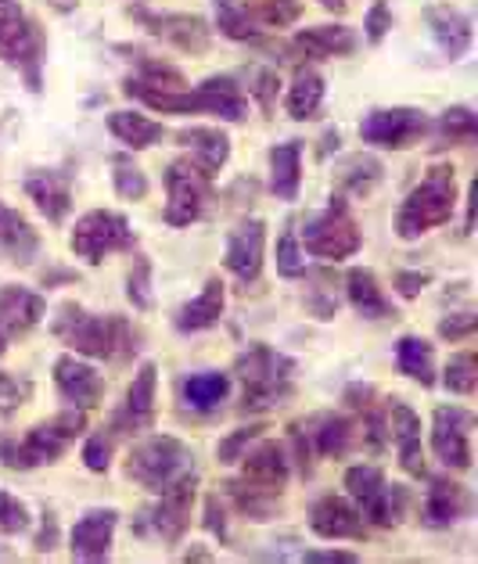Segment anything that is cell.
Instances as JSON below:
<instances>
[{
  "mask_svg": "<svg viewBox=\"0 0 478 564\" xmlns=\"http://www.w3.org/2000/svg\"><path fill=\"white\" fill-rule=\"evenodd\" d=\"M54 335L76 356H90V360H122V356H130L137 349L127 316L119 313L98 316L79 310L76 302H65L62 306L58 321H54Z\"/></svg>",
  "mask_w": 478,
  "mask_h": 564,
  "instance_id": "1",
  "label": "cell"
},
{
  "mask_svg": "<svg viewBox=\"0 0 478 564\" xmlns=\"http://www.w3.org/2000/svg\"><path fill=\"white\" fill-rule=\"evenodd\" d=\"M127 478H133L141 489L162 497V492L184 486V481H198V464H195V453H191L181 438L152 435L130 449Z\"/></svg>",
  "mask_w": 478,
  "mask_h": 564,
  "instance_id": "2",
  "label": "cell"
},
{
  "mask_svg": "<svg viewBox=\"0 0 478 564\" xmlns=\"http://www.w3.org/2000/svg\"><path fill=\"white\" fill-rule=\"evenodd\" d=\"M457 209V176L454 166H432L428 176L406 195L395 216V234L403 241L425 238L428 230L449 224V216Z\"/></svg>",
  "mask_w": 478,
  "mask_h": 564,
  "instance_id": "3",
  "label": "cell"
},
{
  "mask_svg": "<svg viewBox=\"0 0 478 564\" xmlns=\"http://www.w3.org/2000/svg\"><path fill=\"white\" fill-rule=\"evenodd\" d=\"M235 370H238V378L245 384V395H241L245 414H259V410L278 406V403H284V399L292 395L295 364L278 349L252 346L249 352L238 356Z\"/></svg>",
  "mask_w": 478,
  "mask_h": 564,
  "instance_id": "4",
  "label": "cell"
},
{
  "mask_svg": "<svg viewBox=\"0 0 478 564\" xmlns=\"http://www.w3.org/2000/svg\"><path fill=\"white\" fill-rule=\"evenodd\" d=\"M87 429L84 410H65L47 424H36V429L15 443V438L0 435V464L11 467V471H30V467H44L54 464L68 449V443Z\"/></svg>",
  "mask_w": 478,
  "mask_h": 564,
  "instance_id": "5",
  "label": "cell"
},
{
  "mask_svg": "<svg viewBox=\"0 0 478 564\" xmlns=\"http://www.w3.org/2000/svg\"><path fill=\"white\" fill-rule=\"evenodd\" d=\"M346 489L349 500L357 503V511L363 514V521H371L378 529H392L403 521L406 511V492L403 486H389L385 475L371 464H357L346 471Z\"/></svg>",
  "mask_w": 478,
  "mask_h": 564,
  "instance_id": "6",
  "label": "cell"
},
{
  "mask_svg": "<svg viewBox=\"0 0 478 564\" xmlns=\"http://www.w3.org/2000/svg\"><path fill=\"white\" fill-rule=\"evenodd\" d=\"M0 62L15 65L30 79V90H40V62H44V36L36 22L19 8V0H0Z\"/></svg>",
  "mask_w": 478,
  "mask_h": 564,
  "instance_id": "7",
  "label": "cell"
},
{
  "mask_svg": "<svg viewBox=\"0 0 478 564\" xmlns=\"http://www.w3.org/2000/svg\"><path fill=\"white\" fill-rule=\"evenodd\" d=\"M303 245L309 256L317 259H349L352 252H360L363 245V234L357 227V219L349 213V202L346 198H332L324 213L309 216L306 227H303Z\"/></svg>",
  "mask_w": 478,
  "mask_h": 564,
  "instance_id": "8",
  "label": "cell"
},
{
  "mask_svg": "<svg viewBox=\"0 0 478 564\" xmlns=\"http://www.w3.org/2000/svg\"><path fill=\"white\" fill-rule=\"evenodd\" d=\"M68 245H73V252L84 259V263L98 267V263H105V256L133 249V230H130L127 216H122V213L94 209V213L76 219Z\"/></svg>",
  "mask_w": 478,
  "mask_h": 564,
  "instance_id": "9",
  "label": "cell"
},
{
  "mask_svg": "<svg viewBox=\"0 0 478 564\" xmlns=\"http://www.w3.org/2000/svg\"><path fill=\"white\" fill-rule=\"evenodd\" d=\"M166 191H170V205H166V224L170 227H191L198 224L213 202V187L209 176H202L191 162H173L166 170Z\"/></svg>",
  "mask_w": 478,
  "mask_h": 564,
  "instance_id": "10",
  "label": "cell"
},
{
  "mask_svg": "<svg viewBox=\"0 0 478 564\" xmlns=\"http://www.w3.org/2000/svg\"><path fill=\"white\" fill-rule=\"evenodd\" d=\"M428 130V119L421 108H374L371 116L360 122L363 144L385 148V151H403L414 148Z\"/></svg>",
  "mask_w": 478,
  "mask_h": 564,
  "instance_id": "11",
  "label": "cell"
},
{
  "mask_svg": "<svg viewBox=\"0 0 478 564\" xmlns=\"http://www.w3.org/2000/svg\"><path fill=\"white\" fill-rule=\"evenodd\" d=\"M471 429L475 414L464 406H439L432 417V449L446 467L468 471L471 467Z\"/></svg>",
  "mask_w": 478,
  "mask_h": 564,
  "instance_id": "12",
  "label": "cell"
},
{
  "mask_svg": "<svg viewBox=\"0 0 478 564\" xmlns=\"http://www.w3.org/2000/svg\"><path fill=\"white\" fill-rule=\"evenodd\" d=\"M263 245H267V227L263 219H245L227 238V256L224 263L241 284H256L259 270H263Z\"/></svg>",
  "mask_w": 478,
  "mask_h": 564,
  "instance_id": "13",
  "label": "cell"
},
{
  "mask_svg": "<svg viewBox=\"0 0 478 564\" xmlns=\"http://www.w3.org/2000/svg\"><path fill=\"white\" fill-rule=\"evenodd\" d=\"M130 15L137 22H144V30L152 36L166 40V44L181 47L187 54H202L209 47V25L198 15H152V11H144V8H130Z\"/></svg>",
  "mask_w": 478,
  "mask_h": 564,
  "instance_id": "14",
  "label": "cell"
},
{
  "mask_svg": "<svg viewBox=\"0 0 478 564\" xmlns=\"http://www.w3.org/2000/svg\"><path fill=\"white\" fill-rule=\"evenodd\" d=\"M116 525H119L116 511H101V507L98 511H87L73 525V535H68V554H73V561H87V564L108 561Z\"/></svg>",
  "mask_w": 478,
  "mask_h": 564,
  "instance_id": "15",
  "label": "cell"
},
{
  "mask_svg": "<svg viewBox=\"0 0 478 564\" xmlns=\"http://www.w3.org/2000/svg\"><path fill=\"white\" fill-rule=\"evenodd\" d=\"M54 384H58L65 403H73L76 410L98 406L101 395H105V378L73 352L58 356V364H54Z\"/></svg>",
  "mask_w": 478,
  "mask_h": 564,
  "instance_id": "16",
  "label": "cell"
},
{
  "mask_svg": "<svg viewBox=\"0 0 478 564\" xmlns=\"http://www.w3.org/2000/svg\"><path fill=\"white\" fill-rule=\"evenodd\" d=\"M309 529L321 535V540H363L367 535V521L363 514L341 497H324L313 503L309 511Z\"/></svg>",
  "mask_w": 478,
  "mask_h": 564,
  "instance_id": "17",
  "label": "cell"
},
{
  "mask_svg": "<svg viewBox=\"0 0 478 564\" xmlns=\"http://www.w3.org/2000/svg\"><path fill=\"white\" fill-rule=\"evenodd\" d=\"M385 414H389V435L395 438V449H400L403 471L425 478L428 467H425V449H421V417L406 403H400V399H392Z\"/></svg>",
  "mask_w": 478,
  "mask_h": 564,
  "instance_id": "18",
  "label": "cell"
},
{
  "mask_svg": "<svg viewBox=\"0 0 478 564\" xmlns=\"http://www.w3.org/2000/svg\"><path fill=\"white\" fill-rule=\"evenodd\" d=\"M176 141L187 151V162L195 166L202 176H213L227 166L230 159V137L216 127H191V130H181L176 133Z\"/></svg>",
  "mask_w": 478,
  "mask_h": 564,
  "instance_id": "19",
  "label": "cell"
},
{
  "mask_svg": "<svg viewBox=\"0 0 478 564\" xmlns=\"http://www.w3.org/2000/svg\"><path fill=\"white\" fill-rule=\"evenodd\" d=\"M155 384H159V370L155 364H141L137 378L127 389V403L116 414V429L122 432H144L152 429L155 421Z\"/></svg>",
  "mask_w": 478,
  "mask_h": 564,
  "instance_id": "20",
  "label": "cell"
},
{
  "mask_svg": "<svg viewBox=\"0 0 478 564\" xmlns=\"http://www.w3.org/2000/svg\"><path fill=\"white\" fill-rule=\"evenodd\" d=\"M44 310H47L44 295L30 292V288H22V284L0 288V327L8 332V338L30 335L33 327L44 321Z\"/></svg>",
  "mask_w": 478,
  "mask_h": 564,
  "instance_id": "21",
  "label": "cell"
},
{
  "mask_svg": "<svg viewBox=\"0 0 478 564\" xmlns=\"http://www.w3.org/2000/svg\"><path fill=\"white\" fill-rule=\"evenodd\" d=\"M25 195L36 202V209L51 224H62L68 209H73V176L62 170H33L25 176Z\"/></svg>",
  "mask_w": 478,
  "mask_h": 564,
  "instance_id": "22",
  "label": "cell"
},
{
  "mask_svg": "<svg viewBox=\"0 0 478 564\" xmlns=\"http://www.w3.org/2000/svg\"><path fill=\"white\" fill-rule=\"evenodd\" d=\"M40 252V234L22 213L0 202V263L8 267H30Z\"/></svg>",
  "mask_w": 478,
  "mask_h": 564,
  "instance_id": "23",
  "label": "cell"
},
{
  "mask_svg": "<svg viewBox=\"0 0 478 564\" xmlns=\"http://www.w3.org/2000/svg\"><path fill=\"white\" fill-rule=\"evenodd\" d=\"M241 460H245L241 478H249L256 486L273 489V492L284 489V481H289V471H292L289 453H284L281 443H273V438H256V446L245 449Z\"/></svg>",
  "mask_w": 478,
  "mask_h": 564,
  "instance_id": "24",
  "label": "cell"
},
{
  "mask_svg": "<svg viewBox=\"0 0 478 564\" xmlns=\"http://www.w3.org/2000/svg\"><path fill=\"white\" fill-rule=\"evenodd\" d=\"M195 486H198V481H184V486L162 492L152 518H148V521H152L155 535H162L166 543H176L187 532V525H191V503H195Z\"/></svg>",
  "mask_w": 478,
  "mask_h": 564,
  "instance_id": "25",
  "label": "cell"
},
{
  "mask_svg": "<svg viewBox=\"0 0 478 564\" xmlns=\"http://www.w3.org/2000/svg\"><path fill=\"white\" fill-rule=\"evenodd\" d=\"M468 514V489L449 478H432V489L421 507V521L428 529H449Z\"/></svg>",
  "mask_w": 478,
  "mask_h": 564,
  "instance_id": "26",
  "label": "cell"
},
{
  "mask_svg": "<svg viewBox=\"0 0 478 564\" xmlns=\"http://www.w3.org/2000/svg\"><path fill=\"white\" fill-rule=\"evenodd\" d=\"M428 30L435 36V44L446 54L449 62H457L471 47V19L457 8H428Z\"/></svg>",
  "mask_w": 478,
  "mask_h": 564,
  "instance_id": "27",
  "label": "cell"
},
{
  "mask_svg": "<svg viewBox=\"0 0 478 564\" xmlns=\"http://www.w3.org/2000/svg\"><path fill=\"white\" fill-rule=\"evenodd\" d=\"M295 51L313 62L341 58V54L357 51V36H352L349 25H313V30H303L295 36Z\"/></svg>",
  "mask_w": 478,
  "mask_h": 564,
  "instance_id": "28",
  "label": "cell"
},
{
  "mask_svg": "<svg viewBox=\"0 0 478 564\" xmlns=\"http://www.w3.org/2000/svg\"><path fill=\"white\" fill-rule=\"evenodd\" d=\"M224 302H227L224 281L220 278H209V284L202 288V295L191 299L187 306H181V313H176V327H181L184 335H191V332H205V327L220 324Z\"/></svg>",
  "mask_w": 478,
  "mask_h": 564,
  "instance_id": "29",
  "label": "cell"
},
{
  "mask_svg": "<svg viewBox=\"0 0 478 564\" xmlns=\"http://www.w3.org/2000/svg\"><path fill=\"white\" fill-rule=\"evenodd\" d=\"M303 181V144L284 141L270 148V191L284 202H295Z\"/></svg>",
  "mask_w": 478,
  "mask_h": 564,
  "instance_id": "30",
  "label": "cell"
},
{
  "mask_svg": "<svg viewBox=\"0 0 478 564\" xmlns=\"http://www.w3.org/2000/svg\"><path fill=\"white\" fill-rule=\"evenodd\" d=\"M181 395L191 410L213 414V410H220V403L230 395V375H224V370H198V375H187L181 381Z\"/></svg>",
  "mask_w": 478,
  "mask_h": 564,
  "instance_id": "31",
  "label": "cell"
},
{
  "mask_svg": "<svg viewBox=\"0 0 478 564\" xmlns=\"http://www.w3.org/2000/svg\"><path fill=\"white\" fill-rule=\"evenodd\" d=\"M346 292H349V306L357 310L363 321H385V316H395L392 310V302L381 295V288H378V278L371 270H349V278H346Z\"/></svg>",
  "mask_w": 478,
  "mask_h": 564,
  "instance_id": "32",
  "label": "cell"
},
{
  "mask_svg": "<svg viewBox=\"0 0 478 564\" xmlns=\"http://www.w3.org/2000/svg\"><path fill=\"white\" fill-rule=\"evenodd\" d=\"M227 492H230V500H235L238 511L252 521H270L281 507V492L256 486V481H249V478L227 481Z\"/></svg>",
  "mask_w": 478,
  "mask_h": 564,
  "instance_id": "33",
  "label": "cell"
},
{
  "mask_svg": "<svg viewBox=\"0 0 478 564\" xmlns=\"http://www.w3.org/2000/svg\"><path fill=\"white\" fill-rule=\"evenodd\" d=\"M198 90L205 94V105H209L213 116H220L227 122H241L245 116H249V101H245V94L235 79L213 76V79H205Z\"/></svg>",
  "mask_w": 478,
  "mask_h": 564,
  "instance_id": "34",
  "label": "cell"
},
{
  "mask_svg": "<svg viewBox=\"0 0 478 564\" xmlns=\"http://www.w3.org/2000/svg\"><path fill=\"white\" fill-rule=\"evenodd\" d=\"M324 105V76L317 68H298L289 87V116L292 119H313Z\"/></svg>",
  "mask_w": 478,
  "mask_h": 564,
  "instance_id": "35",
  "label": "cell"
},
{
  "mask_svg": "<svg viewBox=\"0 0 478 564\" xmlns=\"http://www.w3.org/2000/svg\"><path fill=\"white\" fill-rule=\"evenodd\" d=\"M108 130H112L119 141L127 148H133V151L159 144L162 133H166V130H162V122L148 119L141 112H112V116H108Z\"/></svg>",
  "mask_w": 478,
  "mask_h": 564,
  "instance_id": "36",
  "label": "cell"
},
{
  "mask_svg": "<svg viewBox=\"0 0 478 564\" xmlns=\"http://www.w3.org/2000/svg\"><path fill=\"white\" fill-rule=\"evenodd\" d=\"M395 364H400V370L406 378L421 381L428 389V384H435V349L428 346L425 338H414L406 335L395 341Z\"/></svg>",
  "mask_w": 478,
  "mask_h": 564,
  "instance_id": "37",
  "label": "cell"
},
{
  "mask_svg": "<svg viewBox=\"0 0 478 564\" xmlns=\"http://www.w3.org/2000/svg\"><path fill=\"white\" fill-rule=\"evenodd\" d=\"M309 443L321 457H346L352 446V421L335 414L317 417V432H309Z\"/></svg>",
  "mask_w": 478,
  "mask_h": 564,
  "instance_id": "38",
  "label": "cell"
},
{
  "mask_svg": "<svg viewBox=\"0 0 478 564\" xmlns=\"http://www.w3.org/2000/svg\"><path fill=\"white\" fill-rule=\"evenodd\" d=\"M213 4H216V25H220L224 36H230V40H256L259 36V22L249 4H238V0H213Z\"/></svg>",
  "mask_w": 478,
  "mask_h": 564,
  "instance_id": "39",
  "label": "cell"
},
{
  "mask_svg": "<svg viewBox=\"0 0 478 564\" xmlns=\"http://www.w3.org/2000/svg\"><path fill=\"white\" fill-rule=\"evenodd\" d=\"M443 384L457 395H471L478 384V360L475 352H454L443 370Z\"/></svg>",
  "mask_w": 478,
  "mask_h": 564,
  "instance_id": "40",
  "label": "cell"
},
{
  "mask_svg": "<svg viewBox=\"0 0 478 564\" xmlns=\"http://www.w3.org/2000/svg\"><path fill=\"white\" fill-rule=\"evenodd\" d=\"M381 181V162L371 155H357L346 162V173H341V187L352 191V195H371V187Z\"/></svg>",
  "mask_w": 478,
  "mask_h": 564,
  "instance_id": "41",
  "label": "cell"
},
{
  "mask_svg": "<svg viewBox=\"0 0 478 564\" xmlns=\"http://www.w3.org/2000/svg\"><path fill=\"white\" fill-rule=\"evenodd\" d=\"M33 399V381L11 370H0V417H11Z\"/></svg>",
  "mask_w": 478,
  "mask_h": 564,
  "instance_id": "42",
  "label": "cell"
},
{
  "mask_svg": "<svg viewBox=\"0 0 478 564\" xmlns=\"http://www.w3.org/2000/svg\"><path fill=\"white\" fill-rule=\"evenodd\" d=\"M439 137L443 141H475L478 137V116L471 112V108H446V112L439 116Z\"/></svg>",
  "mask_w": 478,
  "mask_h": 564,
  "instance_id": "43",
  "label": "cell"
},
{
  "mask_svg": "<svg viewBox=\"0 0 478 564\" xmlns=\"http://www.w3.org/2000/svg\"><path fill=\"white\" fill-rule=\"evenodd\" d=\"M252 15L259 25H267V30H284V25L298 22L303 4H298V0H259L252 8Z\"/></svg>",
  "mask_w": 478,
  "mask_h": 564,
  "instance_id": "44",
  "label": "cell"
},
{
  "mask_svg": "<svg viewBox=\"0 0 478 564\" xmlns=\"http://www.w3.org/2000/svg\"><path fill=\"white\" fill-rule=\"evenodd\" d=\"M112 181H116V191H119V195L122 198H127V202H141L144 195H148V176L141 173V170H137L133 166V162L130 159H116L112 162Z\"/></svg>",
  "mask_w": 478,
  "mask_h": 564,
  "instance_id": "45",
  "label": "cell"
},
{
  "mask_svg": "<svg viewBox=\"0 0 478 564\" xmlns=\"http://www.w3.org/2000/svg\"><path fill=\"white\" fill-rule=\"evenodd\" d=\"M273 259H278V273H281V278H303V273H306V259H303V249H298L295 230L281 234Z\"/></svg>",
  "mask_w": 478,
  "mask_h": 564,
  "instance_id": "46",
  "label": "cell"
},
{
  "mask_svg": "<svg viewBox=\"0 0 478 564\" xmlns=\"http://www.w3.org/2000/svg\"><path fill=\"white\" fill-rule=\"evenodd\" d=\"M127 299L133 302V310H152V263L144 256H137V263L130 270Z\"/></svg>",
  "mask_w": 478,
  "mask_h": 564,
  "instance_id": "47",
  "label": "cell"
},
{
  "mask_svg": "<svg viewBox=\"0 0 478 564\" xmlns=\"http://www.w3.org/2000/svg\"><path fill=\"white\" fill-rule=\"evenodd\" d=\"M30 529V511H25V503L19 497H11V492L0 489V532L4 535H19Z\"/></svg>",
  "mask_w": 478,
  "mask_h": 564,
  "instance_id": "48",
  "label": "cell"
},
{
  "mask_svg": "<svg viewBox=\"0 0 478 564\" xmlns=\"http://www.w3.org/2000/svg\"><path fill=\"white\" fill-rule=\"evenodd\" d=\"M84 464H87V471L105 475L108 467H112V438H108L105 432L90 435L87 446H84Z\"/></svg>",
  "mask_w": 478,
  "mask_h": 564,
  "instance_id": "49",
  "label": "cell"
},
{
  "mask_svg": "<svg viewBox=\"0 0 478 564\" xmlns=\"http://www.w3.org/2000/svg\"><path fill=\"white\" fill-rule=\"evenodd\" d=\"M259 432H263V429L256 424V429H238L230 438H224V443L216 446V457H220V464H238L245 457V449H249L259 438Z\"/></svg>",
  "mask_w": 478,
  "mask_h": 564,
  "instance_id": "50",
  "label": "cell"
},
{
  "mask_svg": "<svg viewBox=\"0 0 478 564\" xmlns=\"http://www.w3.org/2000/svg\"><path fill=\"white\" fill-rule=\"evenodd\" d=\"M363 30H367V40H371V44H381V40H385V33L392 30V8L385 0H374L371 4V11H367V19H363Z\"/></svg>",
  "mask_w": 478,
  "mask_h": 564,
  "instance_id": "51",
  "label": "cell"
},
{
  "mask_svg": "<svg viewBox=\"0 0 478 564\" xmlns=\"http://www.w3.org/2000/svg\"><path fill=\"white\" fill-rule=\"evenodd\" d=\"M478 327V316L475 313H454L446 316L439 324V338H449V341H460V338H471Z\"/></svg>",
  "mask_w": 478,
  "mask_h": 564,
  "instance_id": "52",
  "label": "cell"
},
{
  "mask_svg": "<svg viewBox=\"0 0 478 564\" xmlns=\"http://www.w3.org/2000/svg\"><path fill=\"white\" fill-rule=\"evenodd\" d=\"M428 284H432V278H428V273H421V270L395 273V292H400L403 299H417Z\"/></svg>",
  "mask_w": 478,
  "mask_h": 564,
  "instance_id": "53",
  "label": "cell"
},
{
  "mask_svg": "<svg viewBox=\"0 0 478 564\" xmlns=\"http://www.w3.org/2000/svg\"><path fill=\"white\" fill-rule=\"evenodd\" d=\"M36 554H51L54 546H58V518L51 511H44V521H40V535H36Z\"/></svg>",
  "mask_w": 478,
  "mask_h": 564,
  "instance_id": "54",
  "label": "cell"
},
{
  "mask_svg": "<svg viewBox=\"0 0 478 564\" xmlns=\"http://www.w3.org/2000/svg\"><path fill=\"white\" fill-rule=\"evenodd\" d=\"M205 529H209L213 535H227V514H224V507L216 497H209V503H205Z\"/></svg>",
  "mask_w": 478,
  "mask_h": 564,
  "instance_id": "55",
  "label": "cell"
},
{
  "mask_svg": "<svg viewBox=\"0 0 478 564\" xmlns=\"http://www.w3.org/2000/svg\"><path fill=\"white\" fill-rule=\"evenodd\" d=\"M303 561H313V564H357V554H346V550H309V554H303Z\"/></svg>",
  "mask_w": 478,
  "mask_h": 564,
  "instance_id": "56",
  "label": "cell"
},
{
  "mask_svg": "<svg viewBox=\"0 0 478 564\" xmlns=\"http://www.w3.org/2000/svg\"><path fill=\"white\" fill-rule=\"evenodd\" d=\"M371 399H374L371 384H349V389H346V403L352 410H367V406H371Z\"/></svg>",
  "mask_w": 478,
  "mask_h": 564,
  "instance_id": "57",
  "label": "cell"
},
{
  "mask_svg": "<svg viewBox=\"0 0 478 564\" xmlns=\"http://www.w3.org/2000/svg\"><path fill=\"white\" fill-rule=\"evenodd\" d=\"M256 94H259V101H263L267 108H270V101H273V90H278V73H270V68H267V73H259L256 76V87H252Z\"/></svg>",
  "mask_w": 478,
  "mask_h": 564,
  "instance_id": "58",
  "label": "cell"
},
{
  "mask_svg": "<svg viewBox=\"0 0 478 564\" xmlns=\"http://www.w3.org/2000/svg\"><path fill=\"white\" fill-rule=\"evenodd\" d=\"M47 4L54 8V11H73L79 0H47Z\"/></svg>",
  "mask_w": 478,
  "mask_h": 564,
  "instance_id": "59",
  "label": "cell"
},
{
  "mask_svg": "<svg viewBox=\"0 0 478 564\" xmlns=\"http://www.w3.org/2000/svg\"><path fill=\"white\" fill-rule=\"evenodd\" d=\"M321 4H324L327 11H338V15L346 11V0H321Z\"/></svg>",
  "mask_w": 478,
  "mask_h": 564,
  "instance_id": "60",
  "label": "cell"
},
{
  "mask_svg": "<svg viewBox=\"0 0 478 564\" xmlns=\"http://www.w3.org/2000/svg\"><path fill=\"white\" fill-rule=\"evenodd\" d=\"M4 352H8V332L0 327V356H4Z\"/></svg>",
  "mask_w": 478,
  "mask_h": 564,
  "instance_id": "61",
  "label": "cell"
},
{
  "mask_svg": "<svg viewBox=\"0 0 478 564\" xmlns=\"http://www.w3.org/2000/svg\"><path fill=\"white\" fill-rule=\"evenodd\" d=\"M8 557H11V554H8V550H4V546H0V561H8Z\"/></svg>",
  "mask_w": 478,
  "mask_h": 564,
  "instance_id": "62",
  "label": "cell"
}]
</instances>
